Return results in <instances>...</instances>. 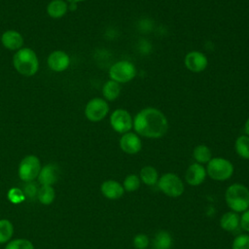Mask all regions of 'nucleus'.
I'll return each mask as SVG.
<instances>
[{
	"instance_id": "nucleus-30",
	"label": "nucleus",
	"mask_w": 249,
	"mask_h": 249,
	"mask_svg": "<svg viewBox=\"0 0 249 249\" xmlns=\"http://www.w3.org/2000/svg\"><path fill=\"white\" fill-rule=\"evenodd\" d=\"M8 197L13 203H19L20 201H22L24 199V194L21 190L13 188L9 191Z\"/></svg>"
},
{
	"instance_id": "nucleus-32",
	"label": "nucleus",
	"mask_w": 249,
	"mask_h": 249,
	"mask_svg": "<svg viewBox=\"0 0 249 249\" xmlns=\"http://www.w3.org/2000/svg\"><path fill=\"white\" fill-rule=\"evenodd\" d=\"M24 193L25 195H27L28 196H34L37 193H38V189L36 188V185L35 184H32V183H29L25 186V190H24Z\"/></svg>"
},
{
	"instance_id": "nucleus-1",
	"label": "nucleus",
	"mask_w": 249,
	"mask_h": 249,
	"mask_svg": "<svg viewBox=\"0 0 249 249\" xmlns=\"http://www.w3.org/2000/svg\"><path fill=\"white\" fill-rule=\"evenodd\" d=\"M134 132L139 136L158 139L165 135L168 130L166 116L158 108L146 107L140 110L133 118Z\"/></svg>"
},
{
	"instance_id": "nucleus-27",
	"label": "nucleus",
	"mask_w": 249,
	"mask_h": 249,
	"mask_svg": "<svg viewBox=\"0 0 249 249\" xmlns=\"http://www.w3.org/2000/svg\"><path fill=\"white\" fill-rule=\"evenodd\" d=\"M231 249H249V234L240 233L232 241Z\"/></svg>"
},
{
	"instance_id": "nucleus-8",
	"label": "nucleus",
	"mask_w": 249,
	"mask_h": 249,
	"mask_svg": "<svg viewBox=\"0 0 249 249\" xmlns=\"http://www.w3.org/2000/svg\"><path fill=\"white\" fill-rule=\"evenodd\" d=\"M110 125L118 133L124 134L133 128V118L125 109H115L109 118Z\"/></svg>"
},
{
	"instance_id": "nucleus-20",
	"label": "nucleus",
	"mask_w": 249,
	"mask_h": 249,
	"mask_svg": "<svg viewBox=\"0 0 249 249\" xmlns=\"http://www.w3.org/2000/svg\"><path fill=\"white\" fill-rule=\"evenodd\" d=\"M139 178L142 183L147 186H155L159 181L158 170L152 165H145L140 169Z\"/></svg>"
},
{
	"instance_id": "nucleus-26",
	"label": "nucleus",
	"mask_w": 249,
	"mask_h": 249,
	"mask_svg": "<svg viewBox=\"0 0 249 249\" xmlns=\"http://www.w3.org/2000/svg\"><path fill=\"white\" fill-rule=\"evenodd\" d=\"M14 228L10 221L0 220V243H5L13 235Z\"/></svg>"
},
{
	"instance_id": "nucleus-34",
	"label": "nucleus",
	"mask_w": 249,
	"mask_h": 249,
	"mask_svg": "<svg viewBox=\"0 0 249 249\" xmlns=\"http://www.w3.org/2000/svg\"><path fill=\"white\" fill-rule=\"evenodd\" d=\"M67 2L69 3H74V4H77L79 2H83V1H86V0H66Z\"/></svg>"
},
{
	"instance_id": "nucleus-15",
	"label": "nucleus",
	"mask_w": 249,
	"mask_h": 249,
	"mask_svg": "<svg viewBox=\"0 0 249 249\" xmlns=\"http://www.w3.org/2000/svg\"><path fill=\"white\" fill-rule=\"evenodd\" d=\"M102 195L108 199H118L124 196V189L123 184L116 180H106L100 187Z\"/></svg>"
},
{
	"instance_id": "nucleus-17",
	"label": "nucleus",
	"mask_w": 249,
	"mask_h": 249,
	"mask_svg": "<svg viewBox=\"0 0 249 249\" xmlns=\"http://www.w3.org/2000/svg\"><path fill=\"white\" fill-rule=\"evenodd\" d=\"M220 227L226 231H235L240 228V216L231 210L224 213L220 218Z\"/></svg>"
},
{
	"instance_id": "nucleus-22",
	"label": "nucleus",
	"mask_w": 249,
	"mask_h": 249,
	"mask_svg": "<svg viewBox=\"0 0 249 249\" xmlns=\"http://www.w3.org/2000/svg\"><path fill=\"white\" fill-rule=\"evenodd\" d=\"M193 158L196 162L204 164L207 163L213 157L210 148L204 144H198L194 148Z\"/></svg>"
},
{
	"instance_id": "nucleus-12",
	"label": "nucleus",
	"mask_w": 249,
	"mask_h": 249,
	"mask_svg": "<svg viewBox=\"0 0 249 249\" xmlns=\"http://www.w3.org/2000/svg\"><path fill=\"white\" fill-rule=\"evenodd\" d=\"M206 176V168L203 164L194 162L188 166L185 173V180L190 186L196 187L205 181Z\"/></svg>"
},
{
	"instance_id": "nucleus-28",
	"label": "nucleus",
	"mask_w": 249,
	"mask_h": 249,
	"mask_svg": "<svg viewBox=\"0 0 249 249\" xmlns=\"http://www.w3.org/2000/svg\"><path fill=\"white\" fill-rule=\"evenodd\" d=\"M6 249H34V247L29 240L18 238L9 242Z\"/></svg>"
},
{
	"instance_id": "nucleus-10",
	"label": "nucleus",
	"mask_w": 249,
	"mask_h": 249,
	"mask_svg": "<svg viewBox=\"0 0 249 249\" xmlns=\"http://www.w3.org/2000/svg\"><path fill=\"white\" fill-rule=\"evenodd\" d=\"M186 68L193 73H199L206 69L208 65L207 56L198 51L189 52L184 58Z\"/></svg>"
},
{
	"instance_id": "nucleus-19",
	"label": "nucleus",
	"mask_w": 249,
	"mask_h": 249,
	"mask_svg": "<svg viewBox=\"0 0 249 249\" xmlns=\"http://www.w3.org/2000/svg\"><path fill=\"white\" fill-rule=\"evenodd\" d=\"M68 11V4L64 0H52L47 6V14L52 18H60Z\"/></svg>"
},
{
	"instance_id": "nucleus-25",
	"label": "nucleus",
	"mask_w": 249,
	"mask_h": 249,
	"mask_svg": "<svg viewBox=\"0 0 249 249\" xmlns=\"http://www.w3.org/2000/svg\"><path fill=\"white\" fill-rule=\"evenodd\" d=\"M140 184H141V180H140L139 176L131 173L124 177V182H123V187L124 189V192L131 193V192L137 191L140 187Z\"/></svg>"
},
{
	"instance_id": "nucleus-29",
	"label": "nucleus",
	"mask_w": 249,
	"mask_h": 249,
	"mask_svg": "<svg viewBox=\"0 0 249 249\" xmlns=\"http://www.w3.org/2000/svg\"><path fill=\"white\" fill-rule=\"evenodd\" d=\"M133 247L135 249H146L150 244V239L145 233H138L133 237Z\"/></svg>"
},
{
	"instance_id": "nucleus-21",
	"label": "nucleus",
	"mask_w": 249,
	"mask_h": 249,
	"mask_svg": "<svg viewBox=\"0 0 249 249\" xmlns=\"http://www.w3.org/2000/svg\"><path fill=\"white\" fill-rule=\"evenodd\" d=\"M173 245V238L166 231H158L153 239V246L155 249H171Z\"/></svg>"
},
{
	"instance_id": "nucleus-5",
	"label": "nucleus",
	"mask_w": 249,
	"mask_h": 249,
	"mask_svg": "<svg viewBox=\"0 0 249 249\" xmlns=\"http://www.w3.org/2000/svg\"><path fill=\"white\" fill-rule=\"evenodd\" d=\"M158 187L166 196L169 197H179L185 191L182 179L172 172L162 174L159 178Z\"/></svg>"
},
{
	"instance_id": "nucleus-14",
	"label": "nucleus",
	"mask_w": 249,
	"mask_h": 249,
	"mask_svg": "<svg viewBox=\"0 0 249 249\" xmlns=\"http://www.w3.org/2000/svg\"><path fill=\"white\" fill-rule=\"evenodd\" d=\"M23 37L22 35L16 30L9 29L2 33L1 43L2 45L11 51H18L23 46Z\"/></svg>"
},
{
	"instance_id": "nucleus-11",
	"label": "nucleus",
	"mask_w": 249,
	"mask_h": 249,
	"mask_svg": "<svg viewBox=\"0 0 249 249\" xmlns=\"http://www.w3.org/2000/svg\"><path fill=\"white\" fill-rule=\"evenodd\" d=\"M119 144L121 150L128 155H135L142 149V140L140 136L132 131L122 134Z\"/></svg>"
},
{
	"instance_id": "nucleus-13",
	"label": "nucleus",
	"mask_w": 249,
	"mask_h": 249,
	"mask_svg": "<svg viewBox=\"0 0 249 249\" xmlns=\"http://www.w3.org/2000/svg\"><path fill=\"white\" fill-rule=\"evenodd\" d=\"M47 63L49 68L53 72H62L66 70L70 65V57L68 53L63 51L57 50L52 52L48 58Z\"/></svg>"
},
{
	"instance_id": "nucleus-23",
	"label": "nucleus",
	"mask_w": 249,
	"mask_h": 249,
	"mask_svg": "<svg viewBox=\"0 0 249 249\" xmlns=\"http://www.w3.org/2000/svg\"><path fill=\"white\" fill-rule=\"evenodd\" d=\"M234 150L239 158L249 160V136L239 135L234 141Z\"/></svg>"
},
{
	"instance_id": "nucleus-24",
	"label": "nucleus",
	"mask_w": 249,
	"mask_h": 249,
	"mask_svg": "<svg viewBox=\"0 0 249 249\" xmlns=\"http://www.w3.org/2000/svg\"><path fill=\"white\" fill-rule=\"evenodd\" d=\"M38 199L43 204H51L54 199V190L52 186L42 185L37 193Z\"/></svg>"
},
{
	"instance_id": "nucleus-33",
	"label": "nucleus",
	"mask_w": 249,
	"mask_h": 249,
	"mask_svg": "<svg viewBox=\"0 0 249 249\" xmlns=\"http://www.w3.org/2000/svg\"><path fill=\"white\" fill-rule=\"evenodd\" d=\"M244 132L247 136H249V117L247 118V120L245 121V124H244Z\"/></svg>"
},
{
	"instance_id": "nucleus-16",
	"label": "nucleus",
	"mask_w": 249,
	"mask_h": 249,
	"mask_svg": "<svg viewBox=\"0 0 249 249\" xmlns=\"http://www.w3.org/2000/svg\"><path fill=\"white\" fill-rule=\"evenodd\" d=\"M59 177V169L56 164L49 163L45 165L39 172L38 179L42 185L52 186Z\"/></svg>"
},
{
	"instance_id": "nucleus-4",
	"label": "nucleus",
	"mask_w": 249,
	"mask_h": 249,
	"mask_svg": "<svg viewBox=\"0 0 249 249\" xmlns=\"http://www.w3.org/2000/svg\"><path fill=\"white\" fill-rule=\"evenodd\" d=\"M206 164L207 175L211 179L219 182L229 180L234 171V167L231 161L221 157L212 158Z\"/></svg>"
},
{
	"instance_id": "nucleus-18",
	"label": "nucleus",
	"mask_w": 249,
	"mask_h": 249,
	"mask_svg": "<svg viewBox=\"0 0 249 249\" xmlns=\"http://www.w3.org/2000/svg\"><path fill=\"white\" fill-rule=\"evenodd\" d=\"M121 89V84L109 79L102 86L103 98L106 101H114L120 96Z\"/></svg>"
},
{
	"instance_id": "nucleus-9",
	"label": "nucleus",
	"mask_w": 249,
	"mask_h": 249,
	"mask_svg": "<svg viewBox=\"0 0 249 249\" xmlns=\"http://www.w3.org/2000/svg\"><path fill=\"white\" fill-rule=\"evenodd\" d=\"M41 170L39 159L34 155L26 156L22 159L18 166V176L24 182H32Z\"/></svg>"
},
{
	"instance_id": "nucleus-3",
	"label": "nucleus",
	"mask_w": 249,
	"mask_h": 249,
	"mask_svg": "<svg viewBox=\"0 0 249 249\" xmlns=\"http://www.w3.org/2000/svg\"><path fill=\"white\" fill-rule=\"evenodd\" d=\"M13 65L20 75L30 77L37 73L39 69V59L33 50L22 47L15 53Z\"/></svg>"
},
{
	"instance_id": "nucleus-31",
	"label": "nucleus",
	"mask_w": 249,
	"mask_h": 249,
	"mask_svg": "<svg viewBox=\"0 0 249 249\" xmlns=\"http://www.w3.org/2000/svg\"><path fill=\"white\" fill-rule=\"evenodd\" d=\"M240 228L246 232H249V209L242 212L240 216Z\"/></svg>"
},
{
	"instance_id": "nucleus-2",
	"label": "nucleus",
	"mask_w": 249,
	"mask_h": 249,
	"mask_svg": "<svg viewBox=\"0 0 249 249\" xmlns=\"http://www.w3.org/2000/svg\"><path fill=\"white\" fill-rule=\"evenodd\" d=\"M225 200L231 211L242 213L249 209V189L243 184L233 183L227 188Z\"/></svg>"
},
{
	"instance_id": "nucleus-7",
	"label": "nucleus",
	"mask_w": 249,
	"mask_h": 249,
	"mask_svg": "<svg viewBox=\"0 0 249 249\" xmlns=\"http://www.w3.org/2000/svg\"><path fill=\"white\" fill-rule=\"evenodd\" d=\"M108 102L101 97L91 98L85 107L86 118L92 123L102 121L109 113Z\"/></svg>"
},
{
	"instance_id": "nucleus-6",
	"label": "nucleus",
	"mask_w": 249,
	"mask_h": 249,
	"mask_svg": "<svg viewBox=\"0 0 249 249\" xmlns=\"http://www.w3.org/2000/svg\"><path fill=\"white\" fill-rule=\"evenodd\" d=\"M135 65L129 60H119L109 69V78L119 84H125L132 81L136 76Z\"/></svg>"
}]
</instances>
